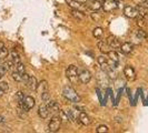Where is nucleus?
I'll use <instances>...</instances> for the list:
<instances>
[{"mask_svg":"<svg viewBox=\"0 0 148 133\" xmlns=\"http://www.w3.org/2000/svg\"><path fill=\"white\" fill-rule=\"evenodd\" d=\"M22 74L23 73H20V72H18V71H14V72H12V79H14L16 82H21Z\"/></svg>","mask_w":148,"mask_h":133,"instance_id":"obj_27","label":"nucleus"},{"mask_svg":"<svg viewBox=\"0 0 148 133\" xmlns=\"http://www.w3.org/2000/svg\"><path fill=\"white\" fill-rule=\"evenodd\" d=\"M106 41H107L108 44L110 45L111 49H114V50H118V49H120V45H121V44L119 43V40L115 37V36H109V37L107 38Z\"/></svg>","mask_w":148,"mask_h":133,"instance_id":"obj_10","label":"nucleus"},{"mask_svg":"<svg viewBox=\"0 0 148 133\" xmlns=\"http://www.w3.org/2000/svg\"><path fill=\"white\" fill-rule=\"evenodd\" d=\"M71 16L74 17L76 20H78V21H82L85 19V17H86L82 10H77V9H74L71 11Z\"/></svg>","mask_w":148,"mask_h":133,"instance_id":"obj_18","label":"nucleus"},{"mask_svg":"<svg viewBox=\"0 0 148 133\" xmlns=\"http://www.w3.org/2000/svg\"><path fill=\"white\" fill-rule=\"evenodd\" d=\"M78 120H79V122L82 123V126H89V124H90V119H89L88 114H87L86 112H84V111H82V112L79 113Z\"/></svg>","mask_w":148,"mask_h":133,"instance_id":"obj_15","label":"nucleus"},{"mask_svg":"<svg viewBox=\"0 0 148 133\" xmlns=\"http://www.w3.org/2000/svg\"><path fill=\"white\" fill-rule=\"evenodd\" d=\"M23 98H25V94L22 93L21 91H18V92L16 93V99H17V103H18V109H20V108H21Z\"/></svg>","mask_w":148,"mask_h":133,"instance_id":"obj_25","label":"nucleus"},{"mask_svg":"<svg viewBox=\"0 0 148 133\" xmlns=\"http://www.w3.org/2000/svg\"><path fill=\"white\" fill-rule=\"evenodd\" d=\"M97 45H98V49L100 50V52H101V53H105V54H107V53L111 50L110 45L108 44V42H107L106 40H99Z\"/></svg>","mask_w":148,"mask_h":133,"instance_id":"obj_11","label":"nucleus"},{"mask_svg":"<svg viewBox=\"0 0 148 133\" xmlns=\"http://www.w3.org/2000/svg\"><path fill=\"white\" fill-rule=\"evenodd\" d=\"M77 1H79V2H82V3H84V5H85V3L87 2V0H77Z\"/></svg>","mask_w":148,"mask_h":133,"instance_id":"obj_39","label":"nucleus"},{"mask_svg":"<svg viewBox=\"0 0 148 133\" xmlns=\"http://www.w3.org/2000/svg\"><path fill=\"white\" fill-rule=\"evenodd\" d=\"M69 7H71L73 9H77V10H82L84 8V3L77 1V0H67Z\"/></svg>","mask_w":148,"mask_h":133,"instance_id":"obj_19","label":"nucleus"},{"mask_svg":"<svg viewBox=\"0 0 148 133\" xmlns=\"http://www.w3.org/2000/svg\"><path fill=\"white\" fill-rule=\"evenodd\" d=\"M108 126H99L98 128H97V132L98 133H106V132H108Z\"/></svg>","mask_w":148,"mask_h":133,"instance_id":"obj_31","label":"nucleus"},{"mask_svg":"<svg viewBox=\"0 0 148 133\" xmlns=\"http://www.w3.org/2000/svg\"><path fill=\"white\" fill-rule=\"evenodd\" d=\"M37 91L40 93V94L44 93V92H47V91H48V84H47V81H41L40 83H38Z\"/></svg>","mask_w":148,"mask_h":133,"instance_id":"obj_22","label":"nucleus"},{"mask_svg":"<svg viewBox=\"0 0 148 133\" xmlns=\"http://www.w3.org/2000/svg\"><path fill=\"white\" fill-rule=\"evenodd\" d=\"M66 75L70 81H76L78 78V68L76 66H69L66 70Z\"/></svg>","mask_w":148,"mask_h":133,"instance_id":"obj_6","label":"nucleus"},{"mask_svg":"<svg viewBox=\"0 0 148 133\" xmlns=\"http://www.w3.org/2000/svg\"><path fill=\"white\" fill-rule=\"evenodd\" d=\"M60 126H61V120H60V118L53 117L50 120V122L48 124V128H49V131L50 132H57L60 129Z\"/></svg>","mask_w":148,"mask_h":133,"instance_id":"obj_7","label":"nucleus"},{"mask_svg":"<svg viewBox=\"0 0 148 133\" xmlns=\"http://www.w3.org/2000/svg\"><path fill=\"white\" fill-rule=\"evenodd\" d=\"M120 51L124 54H130L134 51V44L132 42H124L120 45Z\"/></svg>","mask_w":148,"mask_h":133,"instance_id":"obj_13","label":"nucleus"},{"mask_svg":"<svg viewBox=\"0 0 148 133\" xmlns=\"http://www.w3.org/2000/svg\"><path fill=\"white\" fill-rule=\"evenodd\" d=\"M124 74L125 78L129 81H134L136 79V71L132 66H126L124 69Z\"/></svg>","mask_w":148,"mask_h":133,"instance_id":"obj_9","label":"nucleus"},{"mask_svg":"<svg viewBox=\"0 0 148 133\" xmlns=\"http://www.w3.org/2000/svg\"><path fill=\"white\" fill-rule=\"evenodd\" d=\"M3 121H5V120H3V118L0 115V123H3Z\"/></svg>","mask_w":148,"mask_h":133,"instance_id":"obj_40","label":"nucleus"},{"mask_svg":"<svg viewBox=\"0 0 148 133\" xmlns=\"http://www.w3.org/2000/svg\"><path fill=\"white\" fill-rule=\"evenodd\" d=\"M10 60L12 61L14 66L20 62V56H19V53L16 51V50H12V51L10 52Z\"/></svg>","mask_w":148,"mask_h":133,"instance_id":"obj_21","label":"nucleus"},{"mask_svg":"<svg viewBox=\"0 0 148 133\" xmlns=\"http://www.w3.org/2000/svg\"><path fill=\"white\" fill-rule=\"evenodd\" d=\"M12 66H14V63L11 60H9L7 62H3V63H0V73L2 75L6 74L8 72V70H10V68Z\"/></svg>","mask_w":148,"mask_h":133,"instance_id":"obj_16","label":"nucleus"},{"mask_svg":"<svg viewBox=\"0 0 148 133\" xmlns=\"http://www.w3.org/2000/svg\"><path fill=\"white\" fill-rule=\"evenodd\" d=\"M60 115V119H61V121L62 122H69V119L67 117V114L65 112H62V111H59V113H58Z\"/></svg>","mask_w":148,"mask_h":133,"instance_id":"obj_32","label":"nucleus"},{"mask_svg":"<svg viewBox=\"0 0 148 133\" xmlns=\"http://www.w3.org/2000/svg\"><path fill=\"white\" fill-rule=\"evenodd\" d=\"M62 96L65 99H67L68 101L73 102V103H79L80 102V96H78V93L76 92L73 87L70 86H66L62 89Z\"/></svg>","mask_w":148,"mask_h":133,"instance_id":"obj_1","label":"nucleus"},{"mask_svg":"<svg viewBox=\"0 0 148 133\" xmlns=\"http://www.w3.org/2000/svg\"><path fill=\"white\" fill-rule=\"evenodd\" d=\"M15 71H18L20 73H25V66L22 64L21 62L17 63V64H15Z\"/></svg>","mask_w":148,"mask_h":133,"instance_id":"obj_29","label":"nucleus"},{"mask_svg":"<svg viewBox=\"0 0 148 133\" xmlns=\"http://www.w3.org/2000/svg\"><path fill=\"white\" fill-rule=\"evenodd\" d=\"M143 6L146 8V9H148V0L146 1V2H145V3H144V5H143Z\"/></svg>","mask_w":148,"mask_h":133,"instance_id":"obj_37","label":"nucleus"},{"mask_svg":"<svg viewBox=\"0 0 148 133\" xmlns=\"http://www.w3.org/2000/svg\"><path fill=\"white\" fill-rule=\"evenodd\" d=\"M97 61H98V64L101 68V70L105 71L107 74H110V77H112L111 74L114 73V72H112L114 68L111 66L110 60H108L106 57H104V56H99V57L97 58Z\"/></svg>","mask_w":148,"mask_h":133,"instance_id":"obj_2","label":"nucleus"},{"mask_svg":"<svg viewBox=\"0 0 148 133\" xmlns=\"http://www.w3.org/2000/svg\"><path fill=\"white\" fill-rule=\"evenodd\" d=\"M1 78H2V74L0 73V79H1Z\"/></svg>","mask_w":148,"mask_h":133,"instance_id":"obj_41","label":"nucleus"},{"mask_svg":"<svg viewBox=\"0 0 148 133\" xmlns=\"http://www.w3.org/2000/svg\"><path fill=\"white\" fill-rule=\"evenodd\" d=\"M92 35H94V37L96 38V39H101L103 36H104V31H103V29L100 27H97L92 31Z\"/></svg>","mask_w":148,"mask_h":133,"instance_id":"obj_24","label":"nucleus"},{"mask_svg":"<svg viewBox=\"0 0 148 133\" xmlns=\"http://www.w3.org/2000/svg\"><path fill=\"white\" fill-rule=\"evenodd\" d=\"M40 96H41V100H42V101H48V99H49V93H48V91H47V92H44V93H41V94H40Z\"/></svg>","mask_w":148,"mask_h":133,"instance_id":"obj_33","label":"nucleus"},{"mask_svg":"<svg viewBox=\"0 0 148 133\" xmlns=\"http://www.w3.org/2000/svg\"><path fill=\"white\" fill-rule=\"evenodd\" d=\"M133 1L137 5V6H143L147 0H133Z\"/></svg>","mask_w":148,"mask_h":133,"instance_id":"obj_35","label":"nucleus"},{"mask_svg":"<svg viewBox=\"0 0 148 133\" xmlns=\"http://www.w3.org/2000/svg\"><path fill=\"white\" fill-rule=\"evenodd\" d=\"M136 37H137L138 40H145L147 38V33H146V31H144L143 29H139L136 31Z\"/></svg>","mask_w":148,"mask_h":133,"instance_id":"obj_26","label":"nucleus"},{"mask_svg":"<svg viewBox=\"0 0 148 133\" xmlns=\"http://www.w3.org/2000/svg\"><path fill=\"white\" fill-rule=\"evenodd\" d=\"M3 93H6V92L3 91V89H2V88H1V87H0V96H3Z\"/></svg>","mask_w":148,"mask_h":133,"instance_id":"obj_36","label":"nucleus"},{"mask_svg":"<svg viewBox=\"0 0 148 133\" xmlns=\"http://www.w3.org/2000/svg\"><path fill=\"white\" fill-rule=\"evenodd\" d=\"M88 8L90 10L98 11V10L101 8V2H100L99 0H91V2L88 5Z\"/></svg>","mask_w":148,"mask_h":133,"instance_id":"obj_20","label":"nucleus"},{"mask_svg":"<svg viewBox=\"0 0 148 133\" xmlns=\"http://www.w3.org/2000/svg\"><path fill=\"white\" fill-rule=\"evenodd\" d=\"M139 14V6H126L124 8V15L127 18H137V16Z\"/></svg>","mask_w":148,"mask_h":133,"instance_id":"obj_5","label":"nucleus"},{"mask_svg":"<svg viewBox=\"0 0 148 133\" xmlns=\"http://www.w3.org/2000/svg\"><path fill=\"white\" fill-rule=\"evenodd\" d=\"M108 54V58L111 60V61H115V62H119V56H118V52L114 49H111L110 51L107 53Z\"/></svg>","mask_w":148,"mask_h":133,"instance_id":"obj_23","label":"nucleus"},{"mask_svg":"<svg viewBox=\"0 0 148 133\" xmlns=\"http://www.w3.org/2000/svg\"><path fill=\"white\" fill-rule=\"evenodd\" d=\"M47 108L49 110V113H51V114H58L60 111L59 104L57 103L56 101H49L47 103Z\"/></svg>","mask_w":148,"mask_h":133,"instance_id":"obj_12","label":"nucleus"},{"mask_svg":"<svg viewBox=\"0 0 148 133\" xmlns=\"http://www.w3.org/2000/svg\"><path fill=\"white\" fill-rule=\"evenodd\" d=\"M66 114H67V117H68V119H69V121H70V122H74L75 120H76V117H75V114H74V110L66 111Z\"/></svg>","mask_w":148,"mask_h":133,"instance_id":"obj_30","label":"nucleus"},{"mask_svg":"<svg viewBox=\"0 0 148 133\" xmlns=\"http://www.w3.org/2000/svg\"><path fill=\"white\" fill-rule=\"evenodd\" d=\"M25 84L27 86V88H28V89L32 90V91H35V90H37L38 81H37V79H36L35 77H31V75H30L29 79L27 80V82H26Z\"/></svg>","mask_w":148,"mask_h":133,"instance_id":"obj_14","label":"nucleus"},{"mask_svg":"<svg viewBox=\"0 0 148 133\" xmlns=\"http://www.w3.org/2000/svg\"><path fill=\"white\" fill-rule=\"evenodd\" d=\"M38 114L41 119H46L50 113H49V110L47 108V104H41L38 109Z\"/></svg>","mask_w":148,"mask_h":133,"instance_id":"obj_17","label":"nucleus"},{"mask_svg":"<svg viewBox=\"0 0 148 133\" xmlns=\"http://www.w3.org/2000/svg\"><path fill=\"white\" fill-rule=\"evenodd\" d=\"M78 79L82 83L86 84L91 80V73L88 70H79L78 69Z\"/></svg>","mask_w":148,"mask_h":133,"instance_id":"obj_8","label":"nucleus"},{"mask_svg":"<svg viewBox=\"0 0 148 133\" xmlns=\"http://www.w3.org/2000/svg\"><path fill=\"white\" fill-rule=\"evenodd\" d=\"M101 8L105 12H112L118 8V2L117 0H103Z\"/></svg>","mask_w":148,"mask_h":133,"instance_id":"obj_3","label":"nucleus"},{"mask_svg":"<svg viewBox=\"0 0 148 133\" xmlns=\"http://www.w3.org/2000/svg\"><path fill=\"white\" fill-rule=\"evenodd\" d=\"M35 105V99L30 96H25L23 100H22L21 108L19 109V111H23V112H28L29 110H31Z\"/></svg>","mask_w":148,"mask_h":133,"instance_id":"obj_4","label":"nucleus"},{"mask_svg":"<svg viewBox=\"0 0 148 133\" xmlns=\"http://www.w3.org/2000/svg\"><path fill=\"white\" fill-rule=\"evenodd\" d=\"M0 87L3 89V91H5V92H8V90H9V86H8L6 82H1V83H0Z\"/></svg>","mask_w":148,"mask_h":133,"instance_id":"obj_34","label":"nucleus"},{"mask_svg":"<svg viewBox=\"0 0 148 133\" xmlns=\"http://www.w3.org/2000/svg\"><path fill=\"white\" fill-rule=\"evenodd\" d=\"M91 18H92V20L96 22H100L103 20V16L100 15V14H98L97 11H94L92 14H91Z\"/></svg>","mask_w":148,"mask_h":133,"instance_id":"obj_28","label":"nucleus"},{"mask_svg":"<svg viewBox=\"0 0 148 133\" xmlns=\"http://www.w3.org/2000/svg\"><path fill=\"white\" fill-rule=\"evenodd\" d=\"M2 48H5V44H3V42H1V41H0V50H1Z\"/></svg>","mask_w":148,"mask_h":133,"instance_id":"obj_38","label":"nucleus"}]
</instances>
